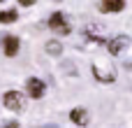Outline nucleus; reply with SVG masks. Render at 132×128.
<instances>
[{
    "instance_id": "obj_1",
    "label": "nucleus",
    "mask_w": 132,
    "mask_h": 128,
    "mask_svg": "<svg viewBox=\"0 0 132 128\" xmlns=\"http://www.w3.org/2000/svg\"><path fill=\"white\" fill-rule=\"evenodd\" d=\"M49 28L53 33H58V35H70L72 33V21H70V16L65 12H53L49 16Z\"/></svg>"
},
{
    "instance_id": "obj_12",
    "label": "nucleus",
    "mask_w": 132,
    "mask_h": 128,
    "mask_svg": "<svg viewBox=\"0 0 132 128\" xmlns=\"http://www.w3.org/2000/svg\"><path fill=\"white\" fill-rule=\"evenodd\" d=\"M125 68H128V70H132V61H128V63H125Z\"/></svg>"
},
{
    "instance_id": "obj_9",
    "label": "nucleus",
    "mask_w": 132,
    "mask_h": 128,
    "mask_svg": "<svg viewBox=\"0 0 132 128\" xmlns=\"http://www.w3.org/2000/svg\"><path fill=\"white\" fill-rule=\"evenodd\" d=\"M44 49H46V54H49V56H60V54H63V44H60L58 40H49Z\"/></svg>"
},
{
    "instance_id": "obj_7",
    "label": "nucleus",
    "mask_w": 132,
    "mask_h": 128,
    "mask_svg": "<svg viewBox=\"0 0 132 128\" xmlns=\"http://www.w3.org/2000/svg\"><path fill=\"white\" fill-rule=\"evenodd\" d=\"M2 49H5V54H7V56H16V54H19V49H21V42H19V37H14V35H7V37L2 40Z\"/></svg>"
},
{
    "instance_id": "obj_3",
    "label": "nucleus",
    "mask_w": 132,
    "mask_h": 128,
    "mask_svg": "<svg viewBox=\"0 0 132 128\" xmlns=\"http://www.w3.org/2000/svg\"><path fill=\"white\" fill-rule=\"evenodd\" d=\"M132 44V40H130V35H116V37H111L109 42H107V51L111 54V56H118L123 49H128Z\"/></svg>"
},
{
    "instance_id": "obj_13",
    "label": "nucleus",
    "mask_w": 132,
    "mask_h": 128,
    "mask_svg": "<svg viewBox=\"0 0 132 128\" xmlns=\"http://www.w3.org/2000/svg\"><path fill=\"white\" fill-rule=\"evenodd\" d=\"M39 128H56V126H53V124H51V126H39Z\"/></svg>"
},
{
    "instance_id": "obj_4",
    "label": "nucleus",
    "mask_w": 132,
    "mask_h": 128,
    "mask_svg": "<svg viewBox=\"0 0 132 128\" xmlns=\"http://www.w3.org/2000/svg\"><path fill=\"white\" fill-rule=\"evenodd\" d=\"M2 103H5L7 110H12V112H21L26 100H23V96H21L19 91H7V93L2 96Z\"/></svg>"
},
{
    "instance_id": "obj_6",
    "label": "nucleus",
    "mask_w": 132,
    "mask_h": 128,
    "mask_svg": "<svg viewBox=\"0 0 132 128\" xmlns=\"http://www.w3.org/2000/svg\"><path fill=\"white\" fill-rule=\"evenodd\" d=\"M123 9H125L123 0H104V2H100V12H104V14H118Z\"/></svg>"
},
{
    "instance_id": "obj_10",
    "label": "nucleus",
    "mask_w": 132,
    "mask_h": 128,
    "mask_svg": "<svg viewBox=\"0 0 132 128\" xmlns=\"http://www.w3.org/2000/svg\"><path fill=\"white\" fill-rule=\"evenodd\" d=\"M19 19V12L16 9H2L0 12V23H14Z\"/></svg>"
},
{
    "instance_id": "obj_2",
    "label": "nucleus",
    "mask_w": 132,
    "mask_h": 128,
    "mask_svg": "<svg viewBox=\"0 0 132 128\" xmlns=\"http://www.w3.org/2000/svg\"><path fill=\"white\" fill-rule=\"evenodd\" d=\"M93 75L97 77V82L109 84V82H114V79H116V68H114V65H102V63H95V65H93Z\"/></svg>"
},
{
    "instance_id": "obj_11",
    "label": "nucleus",
    "mask_w": 132,
    "mask_h": 128,
    "mask_svg": "<svg viewBox=\"0 0 132 128\" xmlns=\"http://www.w3.org/2000/svg\"><path fill=\"white\" fill-rule=\"evenodd\" d=\"M2 128H19V121H7Z\"/></svg>"
},
{
    "instance_id": "obj_5",
    "label": "nucleus",
    "mask_w": 132,
    "mask_h": 128,
    "mask_svg": "<svg viewBox=\"0 0 132 128\" xmlns=\"http://www.w3.org/2000/svg\"><path fill=\"white\" fill-rule=\"evenodd\" d=\"M44 91H46V84L42 82V79H37V77H28V82H26V93L30 96V98H42L44 96Z\"/></svg>"
},
{
    "instance_id": "obj_8",
    "label": "nucleus",
    "mask_w": 132,
    "mask_h": 128,
    "mask_svg": "<svg viewBox=\"0 0 132 128\" xmlns=\"http://www.w3.org/2000/svg\"><path fill=\"white\" fill-rule=\"evenodd\" d=\"M70 119H72V124H77V126H86V124H88V112H86L84 107H74V110L70 112Z\"/></svg>"
}]
</instances>
